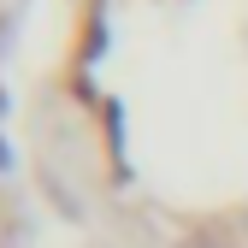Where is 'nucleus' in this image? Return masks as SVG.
I'll return each instance as SVG.
<instances>
[{
    "label": "nucleus",
    "mask_w": 248,
    "mask_h": 248,
    "mask_svg": "<svg viewBox=\"0 0 248 248\" xmlns=\"http://www.w3.org/2000/svg\"><path fill=\"white\" fill-rule=\"evenodd\" d=\"M195 248H248V236H201Z\"/></svg>",
    "instance_id": "f257e3e1"
},
{
    "label": "nucleus",
    "mask_w": 248,
    "mask_h": 248,
    "mask_svg": "<svg viewBox=\"0 0 248 248\" xmlns=\"http://www.w3.org/2000/svg\"><path fill=\"white\" fill-rule=\"evenodd\" d=\"M0 18H6V0H0Z\"/></svg>",
    "instance_id": "f03ea898"
}]
</instances>
